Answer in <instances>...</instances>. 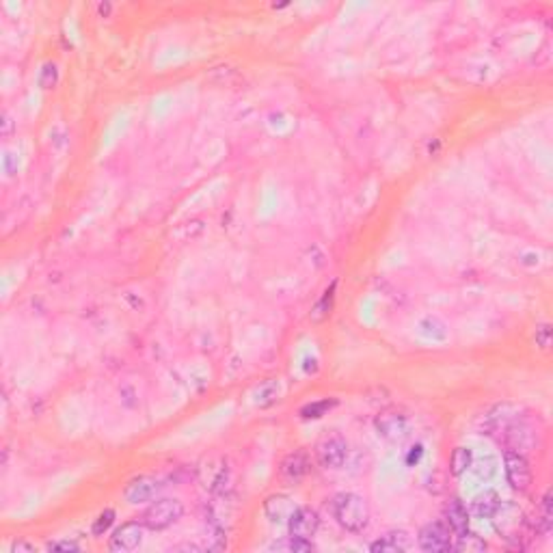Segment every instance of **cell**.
I'll return each instance as SVG.
<instances>
[{"label": "cell", "mask_w": 553, "mask_h": 553, "mask_svg": "<svg viewBox=\"0 0 553 553\" xmlns=\"http://www.w3.org/2000/svg\"><path fill=\"white\" fill-rule=\"evenodd\" d=\"M331 515L346 532L353 534L363 532L370 523V506L357 493H337L331 500Z\"/></svg>", "instance_id": "obj_1"}, {"label": "cell", "mask_w": 553, "mask_h": 553, "mask_svg": "<svg viewBox=\"0 0 553 553\" xmlns=\"http://www.w3.org/2000/svg\"><path fill=\"white\" fill-rule=\"evenodd\" d=\"M184 515V506L180 500H171V497H165V500H158V502H152L148 506V510L141 515V523L152 529V532H162L171 525H175Z\"/></svg>", "instance_id": "obj_2"}, {"label": "cell", "mask_w": 553, "mask_h": 553, "mask_svg": "<svg viewBox=\"0 0 553 553\" xmlns=\"http://www.w3.org/2000/svg\"><path fill=\"white\" fill-rule=\"evenodd\" d=\"M504 469H506V480L515 491H527L532 484V467L527 458L517 452V450H506L504 454Z\"/></svg>", "instance_id": "obj_3"}, {"label": "cell", "mask_w": 553, "mask_h": 553, "mask_svg": "<svg viewBox=\"0 0 553 553\" xmlns=\"http://www.w3.org/2000/svg\"><path fill=\"white\" fill-rule=\"evenodd\" d=\"M452 540H454V534H452V529L443 521H433V523L424 525L422 532L418 534L420 549L428 551V553L450 551L452 549Z\"/></svg>", "instance_id": "obj_4"}, {"label": "cell", "mask_w": 553, "mask_h": 553, "mask_svg": "<svg viewBox=\"0 0 553 553\" xmlns=\"http://www.w3.org/2000/svg\"><path fill=\"white\" fill-rule=\"evenodd\" d=\"M374 428L387 441H402L408 435V418L400 410H383L376 415Z\"/></svg>", "instance_id": "obj_5"}, {"label": "cell", "mask_w": 553, "mask_h": 553, "mask_svg": "<svg viewBox=\"0 0 553 553\" xmlns=\"http://www.w3.org/2000/svg\"><path fill=\"white\" fill-rule=\"evenodd\" d=\"M145 525L141 521H128L123 525H119L110 540H108V549L110 551H119V553H125V551H134L138 544L143 542V534H145Z\"/></svg>", "instance_id": "obj_6"}, {"label": "cell", "mask_w": 553, "mask_h": 553, "mask_svg": "<svg viewBox=\"0 0 553 553\" xmlns=\"http://www.w3.org/2000/svg\"><path fill=\"white\" fill-rule=\"evenodd\" d=\"M316 458L324 469H339L348 458V443L341 437H326L316 448Z\"/></svg>", "instance_id": "obj_7"}, {"label": "cell", "mask_w": 553, "mask_h": 553, "mask_svg": "<svg viewBox=\"0 0 553 553\" xmlns=\"http://www.w3.org/2000/svg\"><path fill=\"white\" fill-rule=\"evenodd\" d=\"M158 480L156 477H150V475H138L134 480L128 482V487L123 489V497L128 504H148L156 497L158 493Z\"/></svg>", "instance_id": "obj_8"}, {"label": "cell", "mask_w": 553, "mask_h": 553, "mask_svg": "<svg viewBox=\"0 0 553 553\" xmlns=\"http://www.w3.org/2000/svg\"><path fill=\"white\" fill-rule=\"evenodd\" d=\"M320 527V515L311 508H296V512L288 521V532L294 538H309L316 536Z\"/></svg>", "instance_id": "obj_9"}, {"label": "cell", "mask_w": 553, "mask_h": 553, "mask_svg": "<svg viewBox=\"0 0 553 553\" xmlns=\"http://www.w3.org/2000/svg\"><path fill=\"white\" fill-rule=\"evenodd\" d=\"M296 504L290 495L286 493H274L270 497H266L264 502V515L272 521V523H286L290 521V517L296 512Z\"/></svg>", "instance_id": "obj_10"}, {"label": "cell", "mask_w": 553, "mask_h": 553, "mask_svg": "<svg viewBox=\"0 0 553 553\" xmlns=\"http://www.w3.org/2000/svg\"><path fill=\"white\" fill-rule=\"evenodd\" d=\"M309 467H311V460L307 456V452L303 450H296V452H290L281 465H279V473L284 480L288 482H301L307 473H309Z\"/></svg>", "instance_id": "obj_11"}, {"label": "cell", "mask_w": 553, "mask_h": 553, "mask_svg": "<svg viewBox=\"0 0 553 553\" xmlns=\"http://www.w3.org/2000/svg\"><path fill=\"white\" fill-rule=\"evenodd\" d=\"M413 544L408 532L404 529H393L389 534H385L383 538H378L376 542L370 544V551L374 553H400V551H408Z\"/></svg>", "instance_id": "obj_12"}, {"label": "cell", "mask_w": 553, "mask_h": 553, "mask_svg": "<svg viewBox=\"0 0 553 553\" xmlns=\"http://www.w3.org/2000/svg\"><path fill=\"white\" fill-rule=\"evenodd\" d=\"M502 508V497L495 491H482L471 500V515L477 519H493Z\"/></svg>", "instance_id": "obj_13"}, {"label": "cell", "mask_w": 553, "mask_h": 553, "mask_svg": "<svg viewBox=\"0 0 553 553\" xmlns=\"http://www.w3.org/2000/svg\"><path fill=\"white\" fill-rule=\"evenodd\" d=\"M445 525L452 529V534H462L469 529V510L465 508V504L460 500H452L448 506H445Z\"/></svg>", "instance_id": "obj_14"}, {"label": "cell", "mask_w": 553, "mask_h": 553, "mask_svg": "<svg viewBox=\"0 0 553 553\" xmlns=\"http://www.w3.org/2000/svg\"><path fill=\"white\" fill-rule=\"evenodd\" d=\"M454 538L456 540H452V549H456L460 553H482V551H487V542H484V538L471 534L469 529L462 532V534H456Z\"/></svg>", "instance_id": "obj_15"}, {"label": "cell", "mask_w": 553, "mask_h": 553, "mask_svg": "<svg viewBox=\"0 0 553 553\" xmlns=\"http://www.w3.org/2000/svg\"><path fill=\"white\" fill-rule=\"evenodd\" d=\"M553 502H551V491H547L540 500V508H538V517L534 523V529L540 534H547L553 525Z\"/></svg>", "instance_id": "obj_16"}, {"label": "cell", "mask_w": 553, "mask_h": 553, "mask_svg": "<svg viewBox=\"0 0 553 553\" xmlns=\"http://www.w3.org/2000/svg\"><path fill=\"white\" fill-rule=\"evenodd\" d=\"M473 465V452L469 448H456L450 456V471L452 475H462Z\"/></svg>", "instance_id": "obj_17"}, {"label": "cell", "mask_w": 553, "mask_h": 553, "mask_svg": "<svg viewBox=\"0 0 553 553\" xmlns=\"http://www.w3.org/2000/svg\"><path fill=\"white\" fill-rule=\"evenodd\" d=\"M335 404H337L335 400H320V402H309V404H305V406L299 410V415H301L303 420H318V418H322V415H326V410H331Z\"/></svg>", "instance_id": "obj_18"}, {"label": "cell", "mask_w": 553, "mask_h": 553, "mask_svg": "<svg viewBox=\"0 0 553 553\" xmlns=\"http://www.w3.org/2000/svg\"><path fill=\"white\" fill-rule=\"evenodd\" d=\"M422 333L426 337H430L433 341H443L448 337V326L439 320V318H424L420 324Z\"/></svg>", "instance_id": "obj_19"}, {"label": "cell", "mask_w": 553, "mask_h": 553, "mask_svg": "<svg viewBox=\"0 0 553 553\" xmlns=\"http://www.w3.org/2000/svg\"><path fill=\"white\" fill-rule=\"evenodd\" d=\"M276 396H279V383L276 381H266L257 391H255V404L259 406H268L276 400Z\"/></svg>", "instance_id": "obj_20"}, {"label": "cell", "mask_w": 553, "mask_h": 553, "mask_svg": "<svg viewBox=\"0 0 553 553\" xmlns=\"http://www.w3.org/2000/svg\"><path fill=\"white\" fill-rule=\"evenodd\" d=\"M333 299H335V284H333V286L324 292V296L318 301V305H316V307H314V311H311V318H314V320H318V322H320V320H324V318L331 314Z\"/></svg>", "instance_id": "obj_21"}, {"label": "cell", "mask_w": 553, "mask_h": 553, "mask_svg": "<svg viewBox=\"0 0 553 553\" xmlns=\"http://www.w3.org/2000/svg\"><path fill=\"white\" fill-rule=\"evenodd\" d=\"M37 83L41 89H54L56 83H58V67L54 63H46L41 67V72L37 76Z\"/></svg>", "instance_id": "obj_22"}, {"label": "cell", "mask_w": 553, "mask_h": 553, "mask_svg": "<svg viewBox=\"0 0 553 553\" xmlns=\"http://www.w3.org/2000/svg\"><path fill=\"white\" fill-rule=\"evenodd\" d=\"M115 523V510H104L95 521H93V527H91V532H93V536H104L108 529H110V525Z\"/></svg>", "instance_id": "obj_23"}, {"label": "cell", "mask_w": 553, "mask_h": 553, "mask_svg": "<svg viewBox=\"0 0 553 553\" xmlns=\"http://www.w3.org/2000/svg\"><path fill=\"white\" fill-rule=\"evenodd\" d=\"M534 341H536L538 348L549 351V346H551V326L549 324H538L536 331H534Z\"/></svg>", "instance_id": "obj_24"}, {"label": "cell", "mask_w": 553, "mask_h": 553, "mask_svg": "<svg viewBox=\"0 0 553 553\" xmlns=\"http://www.w3.org/2000/svg\"><path fill=\"white\" fill-rule=\"evenodd\" d=\"M48 551H52V553H78L81 551V544L78 542H74V540H54V542H48V547H46Z\"/></svg>", "instance_id": "obj_25"}, {"label": "cell", "mask_w": 553, "mask_h": 553, "mask_svg": "<svg viewBox=\"0 0 553 553\" xmlns=\"http://www.w3.org/2000/svg\"><path fill=\"white\" fill-rule=\"evenodd\" d=\"M288 551H292V553H307V551H314V542L309 540V538H294V536H290V540L284 544Z\"/></svg>", "instance_id": "obj_26"}, {"label": "cell", "mask_w": 553, "mask_h": 553, "mask_svg": "<svg viewBox=\"0 0 553 553\" xmlns=\"http://www.w3.org/2000/svg\"><path fill=\"white\" fill-rule=\"evenodd\" d=\"M37 549H35V544H31V542H26V540H16L14 544H11V553H35Z\"/></svg>", "instance_id": "obj_27"}, {"label": "cell", "mask_w": 553, "mask_h": 553, "mask_svg": "<svg viewBox=\"0 0 553 553\" xmlns=\"http://www.w3.org/2000/svg\"><path fill=\"white\" fill-rule=\"evenodd\" d=\"M110 9H113V5H110V3H100V5H98V14H100V18H108Z\"/></svg>", "instance_id": "obj_28"}]
</instances>
